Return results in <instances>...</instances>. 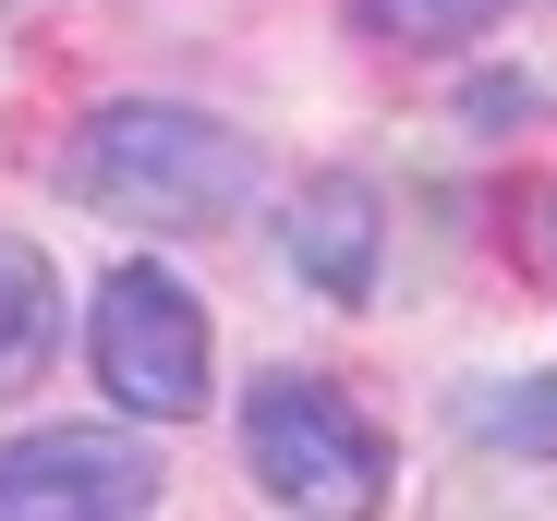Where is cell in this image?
I'll return each mask as SVG.
<instances>
[{
  "label": "cell",
  "instance_id": "6da1fadb",
  "mask_svg": "<svg viewBox=\"0 0 557 521\" xmlns=\"http://www.w3.org/2000/svg\"><path fill=\"white\" fill-rule=\"evenodd\" d=\"M61 195L98 207V219H134V231H195V219H231V207L255 195V146L219 134L207 110L110 98V110L73 122V146H61Z\"/></svg>",
  "mask_w": 557,
  "mask_h": 521
},
{
  "label": "cell",
  "instance_id": "52a82bcc",
  "mask_svg": "<svg viewBox=\"0 0 557 521\" xmlns=\"http://www.w3.org/2000/svg\"><path fill=\"white\" fill-rule=\"evenodd\" d=\"M460 437H473V449H521V461H557V376L460 388Z\"/></svg>",
  "mask_w": 557,
  "mask_h": 521
},
{
  "label": "cell",
  "instance_id": "5b68a950",
  "mask_svg": "<svg viewBox=\"0 0 557 521\" xmlns=\"http://www.w3.org/2000/svg\"><path fill=\"white\" fill-rule=\"evenodd\" d=\"M376 243H388V219H376V195H363L351 170L304 183V207H292V268H304L327 303H363V291H376Z\"/></svg>",
  "mask_w": 557,
  "mask_h": 521
},
{
  "label": "cell",
  "instance_id": "277c9868",
  "mask_svg": "<svg viewBox=\"0 0 557 521\" xmlns=\"http://www.w3.org/2000/svg\"><path fill=\"white\" fill-rule=\"evenodd\" d=\"M158 509V449L110 424H37L0 449V521H146Z\"/></svg>",
  "mask_w": 557,
  "mask_h": 521
},
{
  "label": "cell",
  "instance_id": "3957f363",
  "mask_svg": "<svg viewBox=\"0 0 557 521\" xmlns=\"http://www.w3.org/2000/svg\"><path fill=\"white\" fill-rule=\"evenodd\" d=\"M85 364L98 388L134 412V424H195L207 412V376H219V339H207V303L182 291L170 268H110L98 303H85Z\"/></svg>",
  "mask_w": 557,
  "mask_h": 521
},
{
  "label": "cell",
  "instance_id": "ba28073f",
  "mask_svg": "<svg viewBox=\"0 0 557 521\" xmlns=\"http://www.w3.org/2000/svg\"><path fill=\"white\" fill-rule=\"evenodd\" d=\"M497 13L509 0H351V25L388 37V49H460V37H485Z\"/></svg>",
  "mask_w": 557,
  "mask_h": 521
},
{
  "label": "cell",
  "instance_id": "7a4b0ae2",
  "mask_svg": "<svg viewBox=\"0 0 557 521\" xmlns=\"http://www.w3.org/2000/svg\"><path fill=\"white\" fill-rule=\"evenodd\" d=\"M243 461H255V485L292 521H376V497H388L376 424H363L327 376H304V364H278V376L243 388Z\"/></svg>",
  "mask_w": 557,
  "mask_h": 521
},
{
  "label": "cell",
  "instance_id": "8992f818",
  "mask_svg": "<svg viewBox=\"0 0 557 521\" xmlns=\"http://www.w3.org/2000/svg\"><path fill=\"white\" fill-rule=\"evenodd\" d=\"M49 352H61V280H49L37 243H0V400L37 388Z\"/></svg>",
  "mask_w": 557,
  "mask_h": 521
},
{
  "label": "cell",
  "instance_id": "9c48e42d",
  "mask_svg": "<svg viewBox=\"0 0 557 521\" xmlns=\"http://www.w3.org/2000/svg\"><path fill=\"white\" fill-rule=\"evenodd\" d=\"M545 231H557V207H545Z\"/></svg>",
  "mask_w": 557,
  "mask_h": 521
}]
</instances>
